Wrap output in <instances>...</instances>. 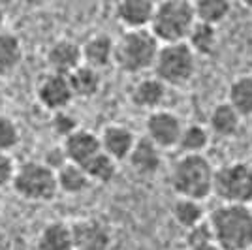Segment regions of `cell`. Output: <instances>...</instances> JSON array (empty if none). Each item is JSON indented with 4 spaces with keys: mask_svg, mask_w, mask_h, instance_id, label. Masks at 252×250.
Here are the masks:
<instances>
[{
    "mask_svg": "<svg viewBox=\"0 0 252 250\" xmlns=\"http://www.w3.org/2000/svg\"><path fill=\"white\" fill-rule=\"evenodd\" d=\"M187 43L194 51V55L211 57L213 53L217 51V45H219L217 27H211V25H205V23H196V27L190 32Z\"/></svg>",
    "mask_w": 252,
    "mask_h": 250,
    "instance_id": "d4e9b609",
    "label": "cell"
},
{
    "mask_svg": "<svg viewBox=\"0 0 252 250\" xmlns=\"http://www.w3.org/2000/svg\"><path fill=\"white\" fill-rule=\"evenodd\" d=\"M187 250H224V249H220L217 243H207V245H200V247H194V249H187Z\"/></svg>",
    "mask_w": 252,
    "mask_h": 250,
    "instance_id": "836d02e7",
    "label": "cell"
},
{
    "mask_svg": "<svg viewBox=\"0 0 252 250\" xmlns=\"http://www.w3.org/2000/svg\"><path fill=\"white\" fill-rule=\"evenodd\" d=\"M209 145V130L201 125L185 126L179 147L183 155H203L205 147Z\"/></svg>",
    "mask_w": 252,
    "mask_h": 250,
    "instance_id": "83f0119b",
    "label": "cell"
},
{
    "mask_svg": "<svg viewBox=\"0 0 252 250\" xmlns=\"http://www.w3.org/2000/svg\"><path fill=\"white\" fill-rule=\"evenodd\" d=\"M63 149L68 162L77 164V166H87L93 158L102 153L100 134H94L89 128H79L77 132L64 139Z\"/></svg>",
    "mask_w": 252,
    "mask_h": 250,
    "instance_id": "5bb4252c",
    "label": "cell"
},
{
    "mask_svg": "<svg viewBox=\"0 0 252 250\" xmlns=\"http://www.w3.org/2000/svg\"><path fill=\"white\" fill-rule=\"evenodd\" d=\"M17 166L15 160L8 153H0V190L4 188H11L13 185V179L17 173Z\"/></svg>",
    "mask_w": 252,
    "mask_h": 250,
    "instance_id": "1f68e13d",
    "label": "cell"
},
{
    "mask_svg": "<svg viewBox=\"0 0 252 250\" xmlns=\"http://www.w3.org/2000/svg\"><path fill=\"white\" fill-rule=\"evenodd\" d=\"M185 241H187V249H194V247L207 245V243H215L213 229H211V226H209V220L201 222L200 226H196V228L189 229L187 235H185Z\"/></svg>",
    "mask_w": 252,
    "mask_h": 250,
    "instance_id": "4dcf8cb0",
    "label": "cell"
},
{
    "mask_svg": "<svg viewBox=\"0 0 252 250\" xmlns=\"http://www.w3.org/2000/svg\"><path fill=\"white\" fill-rule=\"evenodd\" d=\"M171 217L177 222L185 231L200 226L201 222H205L203 217V209H201L200 201L187 198H177L171 205Z\"/></svg>",
    "mask_w": 252,
    "mask_h": 250,
    "instance_id": "603a6c76",
    "label": "cell"
},
{
    "mask_svg": "<svg viewBox=\"0 0 252 250\" xmlns=\"http://www.w3.org/2000/svg\"><path fill=\"white\" fill-rule=\"evenodd\" d=\"M85 167L87 175L93 183L98 185H107L117 177V169H119V162H115L111 156H107L104 151L94 156Z\"/></svg>",
    "mask_w": 252,
    "mask_h": 250,
    "instance_id": "4316f807",
    "label": "cell"
},
{
    "mask_svg": "<svg viewBox=\"0 0 252 250\" xmlns=\"http://www.w3.org/2000/svg\"><path fill=\"white\" fill-rule=\"evenodd\" d=\"M157 2L151 0H121L117 2L113 13L125 31H147L155 15Z\"/></svg>",
    "mask_w": 252,
    "mask_h": 250,
    "instance_id": "7c38bea8",
    "label": "cell"
},
{
    "mask_svg": "<svg viewBox=\"0 0 252 250\" xmlns=\"http://www.w3.org/2000/svg\"><path fill=\"white\" fill-rule=\"evenodd\" d=\"M251 250H252V249H251Z\"/></svg>",
    "mask_w": 252,
    "mask_h": 250,
    "instance_id": "8d00e7d4",
    "label": "cell"
},
{
    "mask_svg": "<svg viewBox=\"0 0 252 250\" xmlns=\"http://www.w3.org/2000/svg\"><path fill=\"white\" fill-rule=\"evenodd\" d=\"M185 125L181 117L168 109H157L147 115L145 121V136L158 147V149H173L179 147Z\"/></svg>",
    "mask_w": 252,
    "mask_h": 250,
    "instance_id": "9c48e42d",
    "label": "cell"
},
{
    "mask_svg": "<svg viewBox=\"0 0 252 250\" xmlns=\"http://www.w3.org/2000/svg\"><path fill=\"white\" fill-rule=\"evenodd\" d=\"M34 250H74L72 226L64 220H51L43 224L34 241Z\"/></svg>",
    "mask_w": 252,
    "mask_h": 250,
    "instance_id": "ac0fdd59",
    "label": "cell"
},
{
    "mask_svg": "<svg viewBox=\"0 0 252 250\" xmlns=\"http://www.w3.org/2000/svg\"><path fill=\"white\" fill-rule=\"evenodd\" d=\"M241 115L237 113L228 102H222L213 107L209 115V128L215 136L233 137L241 128Z\"/></svg>",
    "mask_w": 252,
    "mask_h": 250,
    "instance_id": "ffe728a7",
    "label": "cell"
},
{
    "mask_svg": "<svg viewBox=\"0 0 252 250\" xmlns=\"http://www.w3.org/2000/svg\"><path fill=\"white\" fill-rule=\"evenodd\" d=\"M251 209H252V205H251Z\"/></svg>",
    "mask_w": 252,
    "mask_h": 250,
    "instance_id": "d590c367",
    "label": "cell"
},
{
    "mask_svg": "<svg viewBox=\"0 0 252 250\" xmlns=\"http://www.w3.org/2000/svg\"><path fill=\"white\" fill-rule=\"evenodd\" d=\"M213 194L228 205H252V166L230 162L215 171Z\"/></svg>",
    "mask_w": 252,
    "mask_h": 250,
    "instance_id": "52a82bcc",
    "label": "cell"
},
{
    "mask_svg": "<svg viewBox=\"0 0 252 250\" xmlns=\"http://www.w3.org/2000/svg\"><path fill=\"white\" fill-rule=\"evenodd\" d=\"M11 190L25 201L47 203L59 194L57 171L45 166L42 160H25L17 166Z\"/></svg>",
    "mask_w": 252,
    "mask_h": 250,
    "instance_id": "5b68a950",
    "label": "cell"
},
{
    "mask_svg": "<svg viewBox=\"0 0 252 250\" xmlns=\"http://www.w3.org/2000/svg\"><path fill=\"white\" fill-rule=\"evenodd\" d=\"M83 64L102 72L115 62V40L105 32H94L91 34L83 43Z\"/></svg>",
    "mask_w": 252,
    "mask_h": 250,
    "instance_id": "9a60e30c",
    "label": "cell"
},
{
    "mask_svg": "<svg viewBox=\"0 0 252 250\" xmlns=\"http://www.w3.org/2000/svg\"><path fill=\"white\" fill-rule=\"evenodd\" d=\"M23 43L17 34L10 31L0 32V77H6L15 72L23 62Z\"/></svg>",
    "mask_w": 252,
    "mask_h": 250,
    "instance_id": "d6986e66",
    "label": "cell"
},
{
    "mask_svg": "<svg viewBox=\"0 0 252 250\" xmlns=\"http://www.w3.org/2000/svg\"><path fill=\"white\" fill-rule=\"evenodd\" d=\"M194 8H196L198 23L217 27L230 15L231 4L228 0H198V2H194Z\"/></svg>",
    "mask_w": 252,
    "mask_h": 250,
    "instance_id": "484cf974",
    "label": "cell"
},
{
    "mask_svg": "<svg viewBox=\"0 0 252 250\" xmlns=\"http://www.w3.org/2000/svg\"><path fill=\"white\" fill-rule=\"evenodd\" d=\"M130 167L141 177H151L158 173V169L162 166V149H158L147 136L137 137L134 151L130 153L128 158Z\"/></svg>",
    "mask_w": 252,
    "mask_h": 250,
    "instance_id": "e0dca14e",
    "label": "cell"
},
{
    "mask_svg": "<svg viewBox=\"0 0 252 250\" xmlns=\"http://www.w3.org/2000/svg\"><path fill=\"white\" fill-rule=\"evenodd\" d=\"M74 250H109L113 245V231L104 220L77 219L70 222Z\"/></svg>",
    "mask_w": 252,
    "mask_h": 250,
    "instance_id": "30bf717a",
    "label": "cell"
},
{
    "mask_svg": "<svg viewBox=\"0 0 252 250\" xmlns=\"http://www.w3.org/2000/svg\"><path fill=\"white\" fill-rule=\"evenodd\" d=\"M57 183H59V192H63L66 196H81L93 185L85 167L72 162H68L57 171Z\"/></svg>",
    "mask_w": 252,
    "mask_h": 250,
    "instance_id": "44dd1931",
    "label": "cell"
},
{
    "mask_svg": "<svg viewBox=\"0 0 252 250\" xmlns=\"http://www.w3.org/2000/svg\"><path fill=\"white\" fill-rule=\"evenodd\" d=\"M36 100L49 113L68 111V105L75 100L70 79L59 73H43L40 81L36 83Z\"/></svg>",
    "mask_w": 252,
    "mask_h": 250,
    "instance_id": "ba28073f",
    "label": "cell"
},
{
    "mask_svg": "<svg viewBox=\"0 0 252 250\" xmlns=\"http://www.w3.org/2000/svg\"><path fill=\"white\" fill-rule=\"evenodd\" d=\"M215 243L224 250L252 249V209L249 205L220 203L209 215Z\"/></svg>",
    "mask_w": 252,
    "mask_h": 250,
    "instance_id": "7a4b0ae2",
    "label": "cell"
},
{
    "mask_svg": "<svg viewBox=\"0 0 252 250\" xmlns=\"http://www.w3.org/2000/svg\"><path fill=\"white\" fill-rule=\"evenodd\" d=\"M228 104L241 115L251 117L252 115V73L241 75L235 81H231L228 89Z\"/></svg>",
    "mask_w": 252,
    "mask_h": 250,
    "instance_id": "cb8c5ba5",
    "label": "cell"
},
{
    "mask_svg": "<svg viewBox=\"0 0 252 250\" xmlns=\"http://www.w3.org/2000/svg\"><path fill=\"white\" fill-rule=\"evenodd\" d=\"M166 85L162 83L160 79L153 77H141L137 79L136 83L130 87V102L132 105H136L137 109H145L149 113L162 109L160 105L164 104L166 100Z\"/></svg>",
    "mask_w": 252,
    "mask_h": 250,
    "instance_id": "2e32d148",
    "label": "cell"
},
{
    "mask_svg": "<svg viewBox=\"0 0 252 250\" xmlns=\"http://www.w3.org/2000/svg\"><path fill=\"white\" fill-rule=\"evenodd\" d=\"M153 72L166 87H183L196 73V55L187 42L160 45Z\"/></svg>",
    "mask_w": 252,
    "mask_h": 250,
    "instance_id": "8992f818",
    "label": "cell"
},
{
    "mask_svg": "<svg viewBox=\"0 0 252 250\" xmlns=\"http://www.w3.org/2000/svg\"><path fill=\"white\" fill-rule=\"evenodd\" d=\"M19 143H21V130L17 123L8 115L0 113V153L10 155Z\"/></svg>",
    "mask_w": 252,
    "mask_h": 250,
    "instance_id": "f1b7e54d",
    "label": "cell"
},
{
    "mask_svg": "<svg viewBox=\"0 0 252 250\" xmlns=\"http://www.w3.org/2000/svg\"><path fill=\"white\" fill-rule=\"evenodd\" d=\"M196 8L189 0H162L157 2L155 15L149 31L157 38L160 45L185 43L190 32L196 27Z\"/></svg>",
    "mask_w": 252,
    "mask_h": 250,
    "instance_id": "3957f363",
    "label": "cell"
},
{
    "mask_svg": "<svg viewBox=\"0 0 252 250\" xmlns=\"http://www.w3.org/2000/svg\"><path fill=\"white\" fill-rule=\"evenodd\" d=\"M215 171L205 155H181L169 169V185L177 198L201 203L213 194Z\"/></svg>",
    "mask_w": 252,
    "mask_h": 250,
    "instance_id": "6da1fadb",
    "label": "cell"
},
{
    "mask_svg": "<svg viewBox=\"0 0 252 250\" xmlns=\"http://www.w3.org/2000/svg\"><path fill=\"white\" fill-rule=\"evenodd\" d=\"M160 42L149 31H125L115 40V66L125 73L137 75L155 68Z\"/></svg>",
    "mask_w": 252,
    "mask_h": 250,
    "instance_id": "277c9868",
    "label": "cell"
},
{
    "mask_svg": "<svg viewBox=\"0 0 252 250\" xmlns=\"http://www.w3.org/2000/svg\"><path fill=\"white\" fill-rule=\"evenodd\" d=\"M42 162L45 164V166L51 167V169H55V171H59L63 166H66V164H68V158H66V155H64L63 145L49 149V151L45 153V156H43Z\"/></svg>",
    "mask_w": 252,
    "mask_h": 250,
    "instance_id": "d6a6232c",
    "label": "cell"
},
{
    "mask_svg": "<svg viewBox=\"0 0 252 250\" xmlns=\"http://www.w3.org/2000/svg\"><path fill=\"white\" fill-rule=\"evenodd\" d=\"M81 126L77 125L75 117L68 111H59V113H53L51 119V130L55 132V136L63 137V141L66 137H70L74 132H77Z\"/></svg>",
    "mask_w": 252,
    "mask_h": 250,
    "instance_id": "f546056e",
    "label": "cell"
},
{
    "mask_svg": "<svg viewBox=\"0 0 252 250\" xmlns=\"http://www.w3.org/2000/svg\"><path fill=\"white\" fill-rule=\"evenodd\" d=\"M70 87L75 100H91L102 91V75L98 70H93L89 66H79L74 73L68 75Z\"/></svg>",
    "mask_w": 252,
    "mask_h": 250,
    "instance_id": "7402d4cb",
    "label": "cell"
},
{
    "mask_svg": "<svg viewBox=\"0 0 252 250\" xmlns=\"http://www.w3.org/2000/svg\"><path fill=\"white\" fill-rule=\"evenodd\" d=\"M4 25H6V10H4V6L0 4V32L4 31Z\"/></svg>",
    "mask_w": 252,
    "mask_h": 250,
    "instance_id": "e575fe53",
    "label": "cell"
},
{
    "mask_svg": "<svg viewBox=\"0 0 252 250\" xmlns=\"http://www.w3.org/2000/svg\"><path fill=\"white\" fill-rule=\"evenodd\" d=\"M45 64L51 73L70 75L79 66H83V51L81 45L72 38H59L47 47L45 51Z\"/></svg>",
    "mask_w": 252,
    "mask_h": 250,
    "instance_id": "8fae6325",
    "label": "cell"
},
{
    "mask_svg": "<svg viewBox=\"0 0 252 250\" xmlns=\"http://www.w3.org/2000/svg\"><path fill=\"white\" fill-rule=\"evenodd\" d=\"M137 137L132 128L119 123L105 125L100 132V143L102 151L107 156H111L115 162H125L130 158V153L134 151Z\"/></svg>",
    "mask_w": 252,
    "mask_h": 250,
    "instance_id": "4fadbf2b",
    "label": "cell"
}]
</instances>
